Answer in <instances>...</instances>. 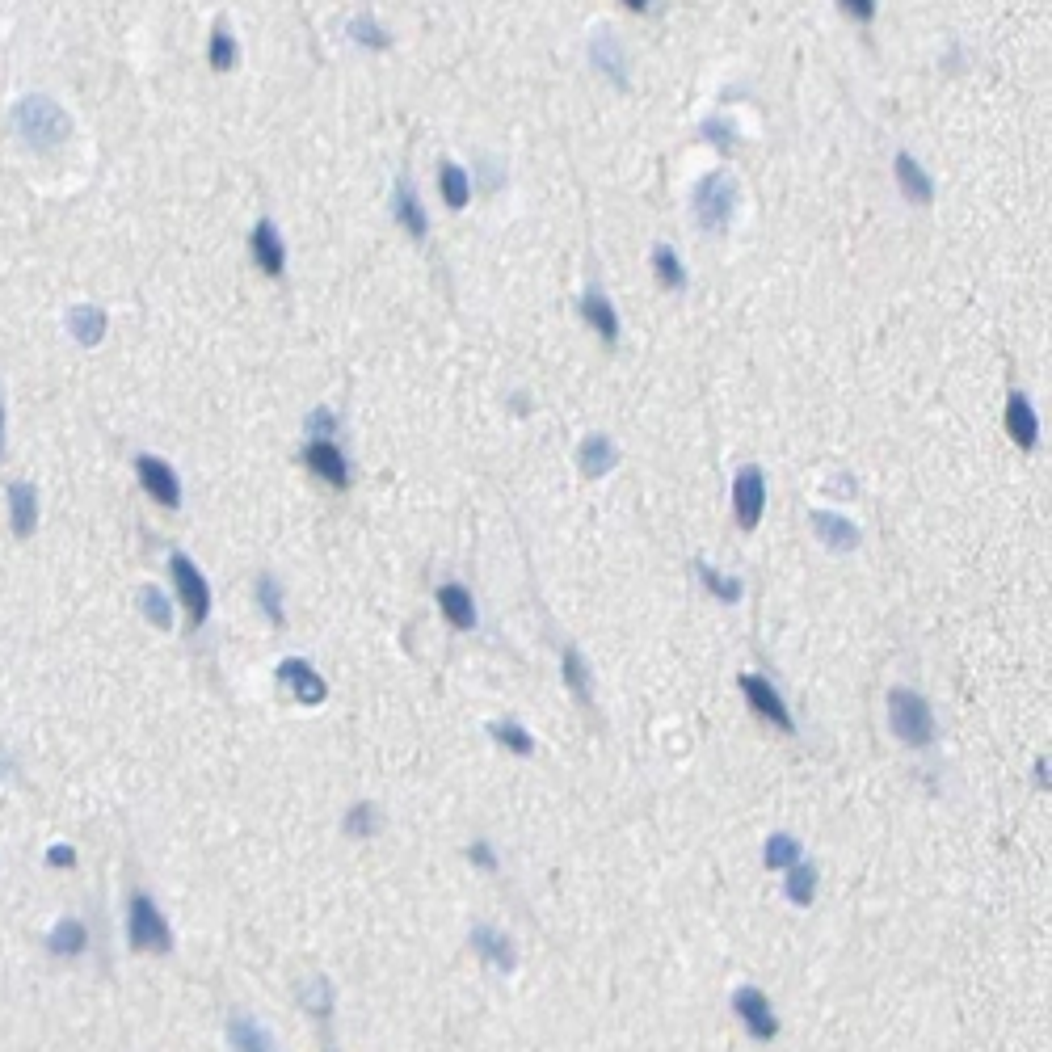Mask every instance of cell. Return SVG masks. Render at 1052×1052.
I'll list each match as a JSON object with an SVG mask.
<instances>
[{
	"mask_svg": "<svg viewBox=\"0 0 1052 1052\" xmlns=\"http://www.w3.org/2000/svg\"><path fill=\"white\" fill-rule=\"evenodd\" d=\"M623 5H627V9H636V13H644V9L653 5V0H623Z\"/></svg>",
	"mask_w": 1052,
	"mask_h": 1052,
	"instance_id": "cell-44",
	"label": "cell"
},
{
	"mask_svg": "<svg viewBox=\"0 0 1052 1052\" xmlns=\"http://www.w3.org/2000/svg\"><path fill=\"white\" fill-rule=\"evenodd\" d=\"M228 1040H232V1048H245V1052H266V1048H274V1036L266 1027H261L253 1015H236L232 1023H228Z\"/></svg>",
	"mask_w": 1052,
	"mask_h": 1052,
	"instance_id": "cell-24",
	"label": "cell"
},
{
	"mask_svg": "<svg viewBox=\"0 0 1052 1052\" xmlns=\"http://www.w3.org/2000/svg\"><path fill=\"white\" fill-rule=\"evenodd\" d=\"M472 952L489 964V968H497V973H514V964H518V956H514V943L501 935V930H493V926H476L472 930Z\"/></svg>",
	"mask_w": 1052,
	"mask_h": 1052,
	"instance_id": "cell-13",
	"label": "cell"
},
{
	"mask_svg": "<svg viewBox=\"0 0 1052 1052\" xmlns=\"http://www.w3.org/2000/svg\"><path fill=\"white\" fill-rule=\"evenodd\" d=\"M0 771H5V766H0Z\"/></svg>",
	"mask_w": 1052,
	"mask_h": 1052,
	"instance_id": "cell-46",
	"label": "cell"
},
{
	"mask_svg": "<svg viewBox=\"0 0 1052 1052\" xmlns=\"http://www.w3.org/2000/svg\"><path fill=\"white\" fill-rule=\"evenodd\" d=\"M257 606L270 615V623H278V627L287 623V615H282V590H278V581L270 573L257 577Z\"/></svg>",
	"mask_w": 1052,
	"mask_h": 1052,
	"instance_id": "cell-36",
	"label": "cell"
},
{
	"mask_svg": "<svg viewBox=\"0 0 1052 1052\" xmlns=\"http://www.w3.org/2000/svg\"><path fill=\"white\" fill-rule=\"evenodd\" d=\"M299 998H303V1006H308L316 1019H329V1010H333V985H329V977H312L308 985L299 989Z\"/></svg>",
	"mask_w": 1052,
	"mask_h": 1052,
	"instance_id": "cell-33",
	"label": "cell"
},
{
	"mask_svg": "<svg viewBox=\"0 0 1052 1052\" xmlns=\"http://www.w3.org/2000/svg\"><path fill=\"white\" fill-rule=\"evenodd\" d=\"M1006 430H1010V438H1015L1023 451L1036 447L1040 417H1036V409H1031V400L1023 392H1010V400H1006Z\"/></svg>",
	"mask_w": 1052,
	"mask_h": 1052,
	"instance_id": "cell-15",
	"label": "cell"
},
{
	"mask_svg": "<svg viewBox=\"0 0 1052 1052\" xmlns=\"http://www.w3.org/2000/svg\"><path fill=\"white\" fill-rule=\"evenodd\" d=\"M893 169H897V186H901V194L909 198V202H918V207H926L930 198H935V181L926 177V169L918 165L914 156L909 152H901L897 160H893Z\"/></svg>",
	"mask_w": 1052,
	"mask_h": 1052,
	"instance_id": "cell-18",
	"label": "cell"
},
{
	"mask_svg": "<svg viewBox=\"0 0 1052 1052\" xmlns=\"http://www.w3.org/2000/svg\"><path fill=\"white\" fill-rule=\"evenodd\" d=\"M47 863H51V867H72V863H76V851H72V846H51Z\"/></svg>",
	"mask_w": 1052,
	"mask_h": 1052,
	"instance_id": "cell-43",
	"label": "cell"
},
{
	"mask_svg": "<svg viewBox=\"0 0 1052 1052\" xmlns=\"http://www.w3.org/2000/svg\"><path fill=\"white\" fill-rule=\"evenodd\" d=\"M135 476H139V484H144V489L152 493V501L169 505V510H177V505H181L177 472L169 468L165 459H156V455H139V459H135Z\"/></svg>",
	"mask_w": 1052,
	"mask_h": 1052,
	"instance_id": "cell-8",
	"label": "cell"
},
{
	"mask_svg": "<svg viewBox=\"0 0 1052 1052\" xmlns=\"http://www.w3.org/2000/svg\"><path fill=\"white\" fill-rule=\"evenodd\" d=\"M135 602H139V611H144V619L152 623V627H160V632H169L173 627V611H169V598L156 590V585H144V590L135 594Z\"/></svg>",
	"mask_w": 1052,
	"mask_h": 1052,
	"instance_id": "cell-31",
	"label": "cell"
},
{
	"mask_svg": "<svg viewBox=\"0 0 1052 1052\" xmlns=\"http://www.w3.org/2000/svg\"><path fill=\"white\" fill-rule=\"evenodd\" d=\"M564 682H569V691L577 695V703L590 707L594 703V686H590V670H585V661L577 649H564Z\"/></svg>",
	"mask_w": 1052,
	"mask_h": 1052,
	"instance_id": "cell-30",
	"label": "cell"
},
{
	"mask_svg": "<svg viewBox=\"0 0 1052 1052\" xmlns=\"http://www.w3.org/2000/svg\"><path fill=\"white\" fill-rule=\"evenodd\" d=\"M346 834H350V838H371V834H379V813H375V804H354V808H350V817H346Z\"/></svg>",
	"mask_w": 1052,
	"mask_h": 1052,
	"instance_id": "cell-37",
	"label": "cell"
},
{
	"mask_svg": "<svg viewBox=\"0 0 1052 1052\" xmlns=\"http://www.w3.org/2000/svg\"><path fill=\"white\" fill-rule=\"evenodd\" d=\"M236 59H240V47H236V38L228 34V22L219 17L215 30H211V43H207V64H211L215 72H232Z\"/></svg>",
	"mask_w": 1052,
	"mask_h": 1052,
	"instance_id": "cell-26",
	"label": "cell"
},
{
	"mask_svg": "<svg viewBox=\"0 0 1052 1052\" xmlns=\"http://www.w3.org/2000/svg\"><path fill=\"white\" fill-rule=\"evenodd\" d=\"M619 463V451H615V442L606 438V434H590V438H581V447H577V468L590 476V480H598V476H606Z\"/></svg>",
	"mask_w": 1052,
	"mask_h": 1052,
	"instance_id": "cell-17",
	"label": "cell"
},
{
	"mask_svg": "<svg viewBox=\"0 0 1052 1052\" xmlns=\"http://www.w3.org/2000/svg\"><path fill=\"white\" fill-rule=\"evenodd\" d=\"M253 261L270 278H282V270H287V249H282V236H278V228L270 224V219H261V224L253 228Z\"/></svg>",
	"mask_w": 1052,
	"mask_h": 1052,
	"instance_id": "cell-16",
	"label": "cell"
},
{
	"mask_svg": "<svg viewBox=\"0 0 1052 1052\" xmlns=\"http://www.w3.org/2000/svg\"><path fill=\"white\" fill-rule=\"evenodd\" d=\"M590 59H594V68H598L602 76H611L619 89H627V59H623V51H619V43H615V34L598 30L594 43H590Z\"/></svg>",
	"mask_w": 1052,
	"mask_h": 1052,
	"instance_id": "cell-20",
	"label": "cell"
},
{
	"mask_svg": "<svg viewBox=\"0 0 1052 1052\" xmlns=\"http://www.w3.org/2000/svg\"><path fill=\"white\" fill-rule=\"evenodd\" d=\"M303 463H308L320 480H329L333 489H346V484H350V463H346V455L337 451V442H329V438L308 442V447H303Z\"/></svg>",
	"mask_w": 1052,
	"mask_h": 1052,
	"instance_id": "cell-11",
	"label": "cell"
},
{
	"mask_svg": "<svg viewBox=\"0 0 1052 1052\" xmlns=\"http://www.w3.org/2000/svg\"><path fill=\"white\" fill-rule=\"evenodd\" d=\"M0 430H5V417H0Z\"/></svg>",
	"mask_w": 1052,
	"mask_h": 1052,
	"instance_id": "cell-45",
	"label": "cell"
},
{
	"mask_svg": "<svg viewBox=\"0 0 1052 1052\" xmlns=\"http://www.w3.org/2000/svg\"><path fill=\"white\" fill-rule=\"evenodd\" d=\"M13 127L34 152H55L72 135V118L51 97H22L13 110Z\"/></svg>",
	"mask_w": 1052,
	"mask_h": 1052,
	"instance_id": "cell-1",
	"label": "cell"
},
{
	"mask_svg": "<svg viewBox=\"0 0 1052 1052\" xmlns=\"http://www.w3.org/2000/svg\"><path fill=\"white\" fill-rule=\"evenodd\" d=\"M695 573H699V581H703L720 602H737V598H741V581H737V577H728V573L712 569V564H703V560L695 564Z\"/></svg>",
	"mask_w": 1052,
	"mask_h": 1052,
	"instance_id": "cell-32",
	"label": "cell"
},
{
	"mask_svg": "<svg viewBox=\"0 0 1052 1052\" xmlns=\"http://www.w3.org/2000/svg\"><path fill=\"white\" fill-rule=\"evenodd\" d=\"M350 34H354V43H362V47H375V51H388V47H392V38L383 34V26L371 22V17H354Z\"/></svg>",
	"mask_w": 1052,
	"mask_h": 1052,
	"instance_id": "cell-38",
	"label": "cell"
},
{
	"mask_svg": "<svg viewBox=\"0 0 1052 1052\" xmlns=\"http://www.w3.org/2000/svg\"><path fill=\"white\" fill-rule=\"evenodd\" d=\"M303 430H308V438H333V434H337V413H333V409H325V404H320V409H312V413H308V421H303Z\"/></svg>",
	"mask_w": 1052,
	"mask_h": 1052,
	"instance_id": "cell-40",
	"label": "cell"
},
{
	"mask_svg": "<svg viewBox=\"0 0 1052 1052\" xmlns=\"http://www.w3.org/2000/svg\"><path fill=\"white\" fill-rule=\"evenodd\" d=\"M438 190H442V202H447L451 211H459V207H468V198H472V177L447 160V165L438 169Z\"/></svg>",
	"mask_w": 1052,
	"mask_h": 1052,
	"instance_id": "cell-25",
	"label": "cell"
},
{
	"mask_svg": "<svg viewBox=\"0 0 1052 1052\" xmlns=\"http://www.w3.org/2000/svg\"><path fill=\"white\" fill-rule=\"evenodd\" d=\"M9 514H13V535H17V539L34 535V526H38V497H34V484H26V480H17V484H13V489H9Z\"/></svg>",
	"mask_w": 1052,
	"mask_h": 1052,
	"instance_id": "cell-21",
	"label": "cell"
},
{
	"mask_svg": "<svg viewBox=\"0 0 1052 1052\" xmlns=\"http://www.w3.org/2000/svg\"><path fill=\"white\" fill-rule=\"evenodd\" d=\"M741 691H745V699H750V707H754V712H758L762 720H771L775 728H783V733H796V720H792V712H787L783 695H779L766 678H758V674H741Z\"/></svg>",
	"mask_w": 1052,
	"mask_h": 1052,
	"instance_id": "cell-7",
	"label": "cell"
},
{
	"mask_svg": "<svg viewBox=\"0 0 1052 1052\" xmlns=\"http://www.w3.org/2000/svg\"><path fill=\"white\" fill-rule=\"evenodd\" d=\"M127 935H131V947H135V952H169V947H173L169 922L160 918V909L152 905V897H135V901H131Z\"/></svg>",
	"mask_w": 1052,
	"mask_h": 1052,
	"instance_id": "cell-4",
	"label": "cell"
},
{
	"mask_svg": "<svg viewBox=\"0 0 1052 1052\" xmlns=\"http://www.w3.org/2000/svg\"><path fill=\"white\" fill-rule=\"evenodd\" d=\"M85 943H89V935H85V926H80L76 918L55 922V930L47 935V947L55 956H80V952H85Z\"/></svg>",
	"mask_w": 1052,
	"mask_h": 1052,
	"instance_id": "cell-27",
	"label": "cell"
},
{
	"mask_svg": "<svg viewBox=\"0 0 1052 1052\" xmlns=\"http://www.w3.org/2000/svg\"><path fill=\"white\" fill-rule=\"evenodd\" d=\"M888 724H893V733L905 741V745H930L935 741V716H930V703L914 691H905L897 686L893 695H888Z\"/></svg>",
	"mask_w": 1052,
	"mask_h": 1052,
	"instance_id": "cell-3",
	"label": "cell"
},
{
	"mask_svg": "<svg viewBox=\"0 0 1052 1052\" xmlns=\"http://www.w3.org/2000/svg\"><path fill=\"white\" fill-rule=\"evenodd\" d=\"M762 863H766V867H792V863H800V842H796L792 834H775V838H766Z\"/></svg>",
	"mask_w": 1052,
	"mask_h": 1052,
	"instance_id": "cell-34",
	"label": "cell"
},
{
	"mask_svg": "<svg viewBox=\"0 0 1052 1052\" xmlns=\"http://www.w3.org/2000/svg\"><path fill=\"white\" fill-rule=\"evenodd\" d=\"M842 13H851L855 22H872L876 17V0H838Z\"/></svg>",
	"mask_w": 1052,
	"mask_h": 1052,
	"instance_id": "cell-41",
	"label": "cell"
},
{
	"mask_svg": "<svg viewBox=\"0 0 1052 1052\" xmlns=\"http://www.w3.org/2000/svg\"><path fill=\"white\" fill-rule=\"evenodd\" d=\"M489 733H493L510 754H522V758H531V754H535V737L526 733V728L510 724V720H505V724H489Z\"/></svg>",
	"mask_w": 1052,
	"mask_h": 1052,
	"instance_id": "cell-35",
	"label": "cell"
},
{
	"mask_svg": "<svg viewBox=\"0 0 1052 1052\" xmlns=\"http://www.w3.org/2000/svg\"><path fill=\"white\" fill-rule=\"evenodd\" d=\"M169 573H173V585L181 594V606H186V615H190V627H202L211 615V590H207V581H202L198 564L177 552V556H169Z\"/></svg>",
	"mask_w": 1052,
	"mask_h": 1052,
	"instance_id": "cell-5",
	"label": "cell"
},
{
	"mask_svg": "<svg viewBox=\"0 0 1052 1052\" xmlns=\"http://www.w3.org/2000/svg\"><path fill=\"white\" fill-rule=\"evenodd\" d=\"M278 682L282 686H291L295 691V699L303 703V707H316V703H325L329 699V686H325V678H320L316 670L308 661H299V657H287L278 665Z\"/></svg>",
	"mask_w": 1052,
	"mask_h": 1052,
	"instance_id": "cell-10",
	"label": "cell"
},
{
	"mask_svg": "<svg viewBox=\"0 0 1052 1052\" xmlns=\"http://www.w3.org/2000/svg\"><path fill=\"white\" fill-rule=\"evenodd\" d=\"M762 510H766V476L762 468H741L737 480H733V514H737V526L741 531H754L762 522Z\"/></svg>",
	"mask_w": 1052,
	"mask_h": 1052,
	"instance_id": "cell-6",
	"label": "cell"
},
{
	"mask_svg": "<svg viewBox=\"0 0 1052 1052\" xmlns=\"http://www.w3.org/2000/svg\"><path fill=\"white\" fill-rule=\"evenodd\" d=\"M438 606H442V615L459 627V632H472V627H476V602H472V594L463 590V585H442Z\"/></svg>",
	"mask_w": 1052,
	"mask_h": 1052,
	"instance_id": "cell-22",
	"label": "cell"
},
{
	"mask_svg": "<svg viewBox=\"0 0 1052 1052\" xmlns=\"http://www.w3.org/2000/svg\"><path fill=\"white\" fill-rule=\"evenodd\" d=\"M468 859H472L476 867H484V872H493V867H497V855H493V846H489V842H472Z\"/></svg>",
	"mask_w": 1052,
	"mask_h": 1052,
	"instance_id": "cell-42",
	"label": "cell"
},
{
	"mask_svg": "<svg viewBox=\"0 0 1052 1052\" xmlns=\"http://www.w3.org/2000/svg\"><path fill=\"white\" fill-rule=\"evenodd\" d=\"M808 522H813L817 539L825 543V548H834V552H855L859 543H863L859 526H855V522H846V518L834 514V510H813V514H808Z\"/></svg>",
	"mask_w": 1052,
	"mask_h": 1052,
	"instance_id": "cell-12",
	"label": "cell"
},
{
	"mask_svg": "<svg viewBox=\"0 0 1052 1052\" xmlns=\"http://www.w3.org/2000/svg\"><path fill=\"white\" fill-rule=\"evenodd\" d=\"M577 308H581V316L594 325V333L606 341V346H615V341H619V316H615V308H611V299H606L602 291H585Z\"/></svg>",
	"mask_w": 1052,
	"mask_h": 1052,
	"instance_id": "cell-19",
	"label": "cell"
},
{
	"mask_svg": "<svg viewBox=\"0 0 1052 1052\" xmlns=\"http://www.w3.org/2000/svg\"><path fill=\"white\" fill-rule=\"evenodd\" d=\"M68 329H72V337L80 341V346H97V341L106 337V312L93 308V303H76V308L68 312Z\"/></svg>",
	"mask_w": 1052,
	"mask_h": 1052,
	"instance_id": "cell-23",
	"label": "cell"
},
{
	"mask_svg": "<svg viewBox=\"0 0 1052 1052\" xmlns=\"http://www.w3.org/2000/svg\"><path fill=\"white\" fill-rule=\"evenodd\" d=\"M703 139H707V144H716L720 152H733V148H737V127L728 123V118H707V123H703Z\"/></svg>",
	"mask_w": 1052,
	"mask_h": 1052,
	"instance_id": "cell-39",
	"label": "cell"
},
{
	"mask_svg": "<svg viewBox=\"0 0 1052 1052\" xmlns=\"http://www.w3.org/2000/svg\"><path fill=\"white\" fill-rule=\"evenodd\" d=\"M737 202H741V190H737V181L728 177V173H707L699 186H695V224L703 232H728V224H733V215H737Z\"/></svg>",
	"mask_w": 1052,
	"mask_h": 1052,
	"instance_id": "cell-2",
	"label": "cell"
},
{
	"mask_svg": "<svg viewBox=\"0 0 1052 1052\" xmlns=\"http://www.w3.org/2000/svg\"><path fill=\"white\" fill-rule=\"evenodd\" d=\"M817 897V867L813 863H792L787 872V901L792 905H813Z\"/></svg>",
	"mask_w": 1052,
	"mask_h": 1052,
	"instance_id": "cell-29",
	"label": "cell"
},
{
	"mask_svg": "<svg viewBox=\"0 0 1052 1052\" xmlns=\"http://www.w3.org/2000/svg\"><path fill=\"white\" fill-rule=\"evenodd\" d=\"M733 1006H737L741 1023L750 1027L754 1040H775L779 1036V1019H775V1010H771V1002H766L762 989H737Z\"/></svg>",
	"mask_w": 1052,
	"mask_h": 1052,
	"instance_id": "cell-9",
	"label": "cell"
},
{
	"mask_svg": "<svg viewBox=\"0 0 1052 1052\" xmlns=\"http://www.w3.org/2000/svg\"><path fill=\"white\" fill-rule=\"evenodd\" d=\"M392 215H396V224L409 232L413 240H426L430 236V219H426V207H421V198L417 190L409 186V181H396V194H392Z\"/></svg>",
	"mask_w": 1052,
	"mask_h": 1052,
	"instance_id": "cell-14",
	"label": "cell"
},
{
	"mask_svg": "<svg viewBox=\"0 0 1052 1052\" xmlns=\"http://www.w3.org/2000/svg\"><path fill=\"white\" fill-rule=\"evenodd\" d=\"M653 270H657V282L665 291H686V270H682V261L670 245H657L653 249Z\"/></svg>",
	"mask_w": 1052,
	"mask_h": 1052,
	"instance_id": "cell-28",
	"label": "cell"
}]
</instances>
